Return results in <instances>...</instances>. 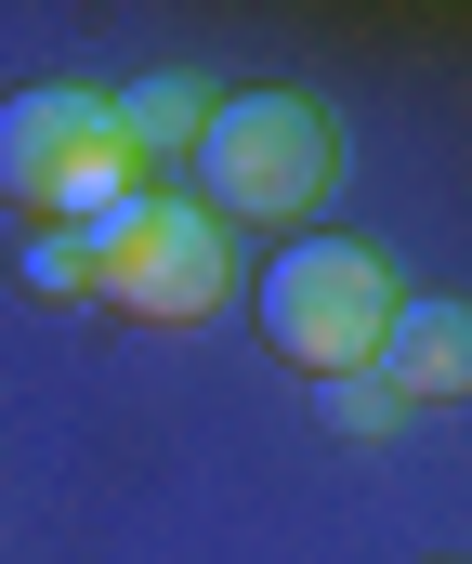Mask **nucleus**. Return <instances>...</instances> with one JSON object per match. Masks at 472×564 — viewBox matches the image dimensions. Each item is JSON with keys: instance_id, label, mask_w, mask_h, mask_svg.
<instances>
[{"instance_id": "nucleus-1", "label": "nucleus", "mask_w": 472, "mask_h": 564, "mask_svg": "<svg viewBox=\"0 0 472 564\" xmlns=\"http://www.w3.org/2000/svg\"><path fill=\"white\" fill-rule=\"evenodd\" d=\"M0 197L40 210V224H66V237L119 224V210L145 197V171L106 144V93H79V79L13 93V106H0Z\"/></svg>"}, {"instance_id": "nucleus-2", "label": "nucleus", "mask_w": 472, "mask_h": 564, "mask_svg": "<svg viewBox=\"0 0 472 564\" xmlns=\"http://www.w3.org/2000/svg\"><path fill=\"white\" fill-rule=\"evenodd\" d=\"M197 210L223 224V210H250V224H289L315 210L328 184H341V132H328V106L315 93H223L210 106V132H197Z\"/></svg>"}, {"instance_id": "nucleus-3", "label": "nucleus", "mask_w": 472, "mask_h": 564, "mask_svg": "<svg viewBox=\"0 0 472 564\" xmlns=\"http://www.w3.org/2000/svg\"><path fill=\"white\" fill-rule=\"evenodd\" d=\"M263 302V341L315 368V381H367V355H381V328H394V276L354 250V237H289L276 250V276L250 289Z\"/></svg>"}, {"instance_id": "nucleus-4", "label": "nucleus", "mask_w": 472, "mask_h": 564, "mask_svg": "<svg viewBox=\"0 0 472 564\" xmlns=\"http://www.w3.org/2000/svg\"><path fill=\"white\" fill-rule=\"evenodd\" d=\"M92 250V302H119V315H157V328H197L223 289H237V250H223V224L197 210V197H171L145 184L119 224H92L79 237Z\"/></svg>"}, {"instance_id": "nucleus-5", "label": "nucleus", "mask_w": 472, "mask_h": 564, "mask_svg": "<svg viewBox=\"0 0 472 564\" xmlns=\"http://www.w3.org/2000/svg\"><path fill=\"white\" fill-rule=\"evenodd\" d=\"M367 381H381L394 408H460L472 394V302H394Z\"/></svg>"}, {"instance_id": "nucleus-6", "label": "nucleus", "mask_w": 472, "mask_h": 564, "mask_svg": "<svg viewBox=\"0 0 472 564\" xmlns=\"http://www.w3.org/2000/svg\"><path fill=\"white\" fill-rule=\"evenodd\" d=\"M210 106H223V93H210L197 66H171V79H132V93H106V144H119L145 184H171V171L197 158V132H210Z\"/></svg>"}, {"instance_id": "nucleus-7", "label": "nucleus", "mask_w": 472, "mask_h": 564, "mask_svg": "<svg viewBox=\"0 0 472 564\" xmlns=\"http://www.w3.org/2000/svg\"><path fill=\"white\" fill-rule=\"evenodd\" d=\"M26 289H40V302H92V250H79L66 224H40V237H26Z\"/></svg>"}, {"instance_id": "nucleus-8", "label": "nucleus", "mask_w": 472, "mask_h": 564, "mask_svg": "<svg viewBox=\"0 0 472 564\" xmlns=\"http://www.w3.org/2000/svg\"><path fill=\"white\" fill-rule=\"evenodd\" d=\"M328 421H341V433H381V421H394V394H381V381H341V394H328Z\"/></svg>"}]
</instances>
